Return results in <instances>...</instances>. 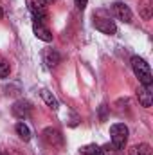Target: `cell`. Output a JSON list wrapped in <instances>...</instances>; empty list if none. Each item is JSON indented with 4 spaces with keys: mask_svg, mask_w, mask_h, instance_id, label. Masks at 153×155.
I'll list each match as a JSON object with an SVG mask.
<instances>
[{
    "mask_svg": "<svg viewBox=\"0 0 153 155\" xmlns=\"http://www.w3.org/2000/svg\"><path fill=\"white\" fill-rule=\"evenodd\" d=\"M132 69H133V74L139 78L141 85H144V87H153L151 69H150V65L146 63V60H142V58H139V56H133V58H132Z\"/></svg>",
    "mask_w": 153,
    "mask_h": 155,
    "instance_id": "cell-1",
    "label": "cell"
},
{
    "mask_svg": "<svg viewBox=\"0 0 153 155\" xmlns=\"http://www.w3.org/2000/svg\"><path fill=\"white\" fill-rule=\"evenodd\" d=\"M128 126L122 123H115L110 126V139H112V146L117 150H122L128 143Z\"/></svg>",
    "mask_w": 153,
    "mask_h": 155,
    "instance_id": "cell-2",
    "label": "cell"
},
{
    "mask_svg": "<svg viewBox=\"0 0 153 155\" xmlns=\"http://www.w3.org/2000/svg\"><path fill=\"white\" fill-rule=\"evenodd\" d=\"M27 5H29V11L33 15V20L40 22V24H45V20L49 18L45 2L43 0H27Z\"/></svg>",
    "mask_w": 153,
    "mask_h": 155,
    "instance_id": "cell-3",
    "label": "cell"
},
{
    "mask_svg": "<svg viewBox=\"0 0 153 155\" xmlns=\"http://www.w3.org/2000/svg\"><path fill=\"white\" fill-rule=\"evenodd\" d=\"M13 116L18 117V119H27V117H31V112H33V107H31V103L29 101H25V99H20V101H16L15 105H13Z\"/></svg>",
    "mask_w": 153,
    "mask_h": 155,
    "instance_id": "cell-4",
    "label": "cell"
},
{
    "mask_svg": "<svg viewBox=\"0 0 153 155\" xmlns=\"http://www.w3.org/2000/svg\"><path fill=\"white\" fill-rule=\"evenodd\" d=\"M94 27L97 31H101L103 35H115L117 33V25L110 18H96L94 20Z\"/></svg>",
    "mask_w": 153,
    "mask_h": 155,
    "instance_id": "cell-5",
    "label": "cell"
},
{
    "mask_svg": "<svg viewBox=\"0 0 153 155\" xmlns=\"http://www.w3.org/2000/svg\"><path fill=\"white\" fill-rule=\"evenodd\" d=\"M114 15L119 18V20H122L124 24H130L132 22V11H130V7L126 5V4H122V2H115L114 4Z\"/></svg>",
    "mask_w": 153,
    "mask_h": 155,
    "instance_id": "cell-6",
    "label": "cell"
},
{
    "mask_svg": "<svg viewBox=\"0 0 153 155\" xmlns=\"http://www.w3.org/2000/svg\"><path fill=\"white\" fill-rule=\"evenodd\" d=\"M137 97H139V103L144 107V108H150L153 103V92H151V87H144L141 85L139 90H137Z\"/></svg>",
    "mask_w": 153,
    "mask_h": 155,
    "instance_id": "cell-7",
    "label": "cell"
},
{
    "mask_svg": "<svg viewBox=\"0 0 153 155\" xmlns=\"http://www.w3.org/2000/svg\"><path fill=\"white\" fill-rule=\"evenodd\" d=\"M43 139L52 146H61L63 144V137L56 128H45L43 130Z\"/></svg>",
    "mask_w": 153,
    "mask_h": 155,
    "instance_id": "cell-8",
    "label": "cell"
},
{
    "mask_svg": "<svg viewBox=\"0 0 153 155\" xmlns=\"http://www.w3.org/2000/svg\"><path fill=\"white\" fill-rule=\"evenodd\" d=\"M33 33L34 36L41 41H50L52 40V33L45 27V24H40V22H33Z\"/></svg>",
    "mask_w": 153,
    "mask_h": 155,
    "instance_id": "cell-9",
    "label": "cell"
},
{
    "mask_svg": "<svg viewBox=\"0 0 153 155\" xmlns=\"http://www.w3.org/2000/svg\"><path fill=\"white\" fill-rule=\"evenodd\" d=\"M43 60H45L47 67H56L61 61V56H60V52L56 49H47L45 54H43Z\"/></svg>",
    "mask_w": 153,
    "mask_h": 155,
    "instance_id": "cell-10",
    "label": "cell"
},
{
    "mask_svg": "<svg viewBox=\"0 0 153 155\" xmlns=\"http://www.w3.org/2000/svg\"><path fill=\"white\" fill-rule=\"evenodd\" d=\"M40 94H41V99L47 103V107H50L52 110H58V108H60V103H58V99L52 96V92H49L47 88H43Z\"/></svg>",
    "mask_w": 153,
    "mask_h": 155,
    "instance_id": "cell-11",
    "label": "cell"
},
{
    "mask_svg": "<svg viewBox=\"0 0 153 155\" xmlns=\"http://www.w3.org/2000/svg\"><path fill=\"white\" fill-rule=\"evenodd\" d=\"M15 130H16V134H18V137L22 139V141H31V130H29V126L25 124V123H16V126H15Z\"/></svg>",
    "mask_w": 153,
    "mask_h": 155,
    "instance_id": "cell-12",
    "label": "cell"
},
{
    "mask_svg": "<svg viewBox=\"0 0 153 155\" xmlns=\"http://www.w3.org/2000/svg\"><path fill=\"white\" fill-rule=\"evenodd\" d=\"M130 155H151V146L142 143V144H135L130 148Z\"/></svg>",
    "mask_w": 153,
    "mask_h": 155,
    "instance_id": "cell-13",
    "label": "cell"
},
{
    "mask_svg": "<svg viewBox=\"0 0 153 155\" xmlns=\"http://www.w3.org/2000/svg\"><path fill=\"white\" fill-rule=\"evenodd\" d=\"M151 2H150V0H144V2H142V5H141V11H139V13H141V16H142V18H144V20H150V18H151Z\"/></svg>",
    "mask_w": 153,
    "mask_h": 155,
    "instance_id": "cell-14",
    "label": "cell"
},
{
    "mask_svg": "<svg viewBox=\"0 0 153 155\" xmlns=\"http://www.w3.org/2000/svg\"><path fill=\"white\" fill-rule=\"evenodd\" d=\"M81 155H101V148L97 144H86L81 148Z\"/></svg>",
    "mask_w": 153,
    "mask_h": 155,
    "instance_id": "cell-15",
    "label": "cell"
},
{
    "mask_svg": "<svg viewBox=\"0 0 153 155\" xmlns=\"http://www.w3.org/2000/svg\"><path fill=\"white\" fill-rule=\"evenodd\" d=\"M9 72H11V69H9L7 60H4V58L0 56V78H2V79H5V78L9 76Z\"/></svg>",
    "mask_w": 153,
    "mask_h": 155,
    "instance_id": "cell-16",
    "label": "cell"
},
{
    "mask_svg": "<svg viewBox=\"0 0 153 155\" xmlns=\"http://www.w3.org/2000/svg\"><path fill=\"white\" fill-rule=\"evenodd\" d=\"M101 155H119V150L114 148L112 144H105V146L101 148Z\"/></svg>",
    "mask_w": 153,
    "mask_h": 155,
    "instance_id": "cell-17",
    "label": "cell"
},
{
    "mask_svg": "<svg viewBox=\"0 0 153 155\" xmlns=\"http://www.w3.org/2000/svg\"><path fill=\"white\" fill-rule=\"evenodd\" d=\"M74 2H76L77 9H85V5H86V2H88V0H74Z\"/></svg>",
    "mask_w": 153,
    "mask_h": 155,
    "instance_id": "cell-18",
    "label": "cell"
},
{
    "mask_svg": "<svg viewBox=\"0 0 153 155\" xmlns=\"http://www.w3.org/2000/svg\"><path fill=\"white\" fill-rule=\"evenodd\" d=\"M43 2H45V4H50V2H54V0H43Z\"/></svg>",
    "mask_w": 153,
    "mask_h": 155,
    "instance_id": "cell-19",
    "label": "cell"
},
{
    "mask_svg": "<svg viewBox=\"0 0 153 155\" xmlns=\"http://www.w3.org/2000/svg\"><path fill=\"white\" fill-rule=\"evenodd\" d=\"M2 16H4V11H2V7H0V18H2Z\"/></svg>",
    "mask_w": 153,
    "mask_h": 155,
    "instance_id": "cell-20",
    "label": "cell"
}]
</instances>
